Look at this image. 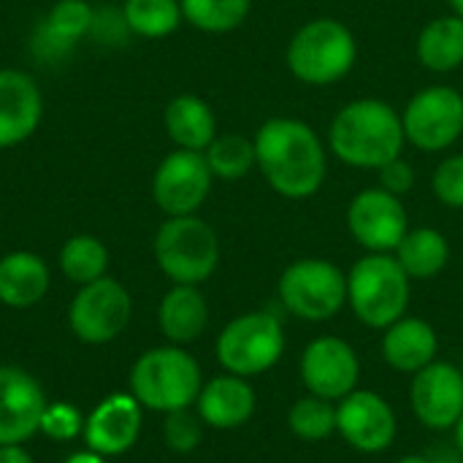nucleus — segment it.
I'll use <instances>...</instances> for the list:
<instances>
[{"label": "nucleus", "mask_w": 463, "mask_h": 463, "mask_svg": "<svg viewBox=\"0 0 463 463\" xmlns=\"http://www.w3.org/2000/svg\"><path fill=\"white\" fill-rule=\"evenodd\" d=\"M43 122V92L33 73L0 68V152L30 141Z\"/></svg>", "instance_id": "nucleus-18"}, {"label": "nucleus", "mask_w": 463, "mask_h": 463, "mask_svg": "<svg viewBox=\"0 0 463 463\" xmlns=\"http://www.w3.org/2000/svg\"><path fill=\"white\" fill-rule=\"evenodd\" d=\"M277 293L293 317L326 323L347 304V274L331 260L301 258L282 271Z\"/></svg>", "instance_id": "nucleus-8"}, {"label": "nucleus", "mask_w": 463, "mask_h": 463, "mask_svg": "<svg viewBox=\"0 0 463 463\" xmlns=\"http://www.w3.org/2000/svg\"><path fill=\"white\" fill-rule=\"evenodd\" d=\"M258 407V393L247 377L239 374H217L203 383L195 412L203 420V426L217 431H233L252 420Z\"/></svg>", "instance_id": "nucleus-20"}, {"label": "nucleus", "mask_w": 463, "mask_h": 463, "mask_svg": "<svg viewBox=\"0 0 463 463\" xmlns=\"http://www.w3.org/2000/svg\"><path fill=\"white\" fill-rule=\"evenodd\" d=\"M157 326L160 334L176 345H193L195 339L203 336L209 326V304L198 285H174L157 307Z\"/></svg>", "instance_id": "nucleus-23"}, {"label": "nucleus", "mask_w": 463, "mask_h": 463, "mask_svg": "<svg viewBox=\"0 0 463 463\" xmlns=\"http://www.w3.org/2000/svg\"><path fill=\"white\" fill-rule=\"evenodd\" d=\"M133 317V298L128 288L114 277H100L81 285L68 307V326L84 345L114 342Z\"/></svg>", "instance_id": "nucleus-9"}, {"label": "nucleus", "mask_w": 463, "mask_h": 463, "mask_svg": "<svg viewBox=\"0 0 463 463\" xmlns=\"http://www.w3.org/2000/svg\"><path fill=\"white\" fill-rule=\"evenodd\" d=\"M122 14L136 38L160 41L184 22L179 0H122Z\"/></svg>", "instance_id": "nucleus-28"}, {"label": "nucleus", "mask_w": 463, "mask_h": 463, "mask_svg": "<svg viewBox=\"0 0 463 463\" xmlns=\"http://www.w3.org/2000/svg\"><path fill=\"white\" fill-rule=\"evenodd\" d=\"M453 439H456V450L461 453V458H463V415H461V420L456 423V429H453Z\"/></svg>", "instance_id": "nucleus-39"}, {"label": "nucleus", "mask_w": 463, "mask_h": 463, "mask_svg": "<svg viewBox=\"0 0 463 463\" xmlns=\"http://www.w3.org/2000/svg\"><path fill=\"white\" fill-rule=\"evenodd\" d=\"M347 231L369 252H396L410 231L407 209L399 195L383 187L361 190L347 206Z\"/></svg>", "instance_id": "nucleus-14"}, {"label": "nucleus", "mask_w": 463, "mask_h": 463, "mask_svg": "<svg viewBox=\"0 0 463 463\" xmlns=\"http://www.w3.org/2000/svg\"><path fill=\"white\" fill-rule=\"evenodd\" d=\"M52 285L46 260L30 250H14L0 258V304L8 309H30L43 301Z\"/></svg>", "instance_id": "nucleus-22"}, {"label": "nucleus", "mask_w": 463, "mask_h": 463, "mask_svg": "<svg viewBox=\"0 0 463 463\" xmlns=\"http://www.w3.org/2000/svg\"><path fill=\"white\" fill-rule=\"evenodd\" d=\"M285 60L298 81L309 87H328L353 71L358 60V43L347 24L323 16L296 30Z\"/></svg>", "instance_id": "nucleus-5"}, {"label": "nucleus", "mask_w": 463, "mask_h": 463, "mask_svg": "<svg viewBox=\"0 0 463 463\" xmlns=\"http://www.w3.org/2000/svg\"><path fill=\"white\" fill-rule=\"evenodd\" d=\"M212 168L203 152L174 149L152 174V201L165 217H190L212 193Z\"/></svg>", "instance_id": "nucleus-10"}, {"label": "nucleus", "mask_w": 463, "mask_h": 463, "mask_svg": "<svg viewBox=\"0 0 463 463\" xmlns=\"http://www.w3.org/2000/svg\"><path fill=\"white\" fill-rule=\"evenodd\" d=\"M377 171H380V187L388 190L391 195L402 198L415 187V168L404 157H393L385 165H380Z\"/></svg>", "instance_id": "nucleus-36"}, {"label": "nucleus", "mask_w": 463, "mask_h": 463, "mask_svg": "<svg viewBox=\"0 0 463 463\" xmlns=\"http://www.w3.org/2000/svg\"><path fill=\"white\" fill-rule=\"evenodd\" d=\"M336 434L355 453L377 456L393 448L399 437V420L385 396L355 388L336 402Z\"/></svg>", "instance_id": "nucleus-12"}, {"label": "nucleus", "mask_w": 463, "mask_h": 463, "mask_svg": "<svg viewBox=\"0 0 463 463\" xmlns=\"http://www.w3.org/2000/svg\"><path fill=\"white\" fill-rule=\"evenodd\" d=\"M431 187L445 206L463 209V155H453L437 165Z\"/></svg>", "instance_id": "nucleus-35"}, {"label": "nucleus", "mask_w": 463, "mask_h": 463, "mask_svg": "<svg viewBox=\"0 0 463 463\" xmlns=\"http://www.w3.org/2000/svg\"><path fill=\"white\" fill-rule=\"evenodd\" d=\"M214 355L228 374H266L285 355V326L269 309L239 315L220 331Z\"/></svg>", "instance_id": "nucleus-7"}, {"label": "nucleus", "mask_w": 463, "mask_h": 463, "mask_svg": "<svg viewBox=\"0 0 463 463\" xmlns=\"http://www.w3.org/2000/svg\"><path fill=\"white\" fill-rule=\"evenodd\" d=\"M57 263H60L62 277L81 288V285H90V282L106 277L111 255H109V247L98 236L76 233L60 247Z\"/></svg>", "instance_id": "nucleus-27"}, {"label": "nucleus", "mask_w": 463, "mask_h": 463, "mask_svg": "<svg viewBox=\"0 0 463 463\" xmlns=\"http://www.w3.org/2000/svg\"><path fill=\"white\" fill-rule=\"evenodd\" d=\"M396 260L410 279H434L450 260V244L437 228H412L399 241Z\"/></svg>", "instance_id": "nucleus-26"}, {"label": "nucleus", "mask_w": 463, "mask_h": 463, "mask_svg": "<svg viewBox=\"0 0 463 463\" xmlns=\"http://www.w3.org/2000/svg\"><path fill=\"white\" fill-rule=\"evenodd\" d=\"M163 439H165L168 450L187 456L203 439V420L198 418V412H193V407L168 412L165 423H163Z\"/></svg>", "instance_id": "nucleus-32"}, {"label": "nucleus", "mask_w": 463, "mask_h": 463, "mask_svg": "<svg viewBox=\"0 0 463 463\" xmlns=\"http://www.w3.org/2000/svg\"><path fill=\"white\" fill-rule=\"evenodd\" d=\"M203 157L214 179L236 182L255 168V141L241 133H222L206 146Z\"/></svg>", "instance_id": "nucleus-29"}, {"label": "nucleus", "mask_w": 463, "mask_h": 463, "mask_svg": "<svg viewBox=\"0 0 463 463\" xmlns=\"http://www.w3.org/2000/svg\"><path fill=\"white\" fill-rule=\"evenodd\" d=\"M95 5L87 0H54L49 11L35 22L30 35V54L35 62L60 65L76 46L90 38Z\"/></svg>", "instance_id": "nucleus-16"}, {"label": "nucleus", "mask_w": 463, "mask_h": 463, "mask_svg": "<svg viewBox=\"0 0 463 463\" xmlns=\"http://www.w3.org/2000/svg\"><path fill=\"white\" fill-rule=\"evenodd\" d=\"M288 429L304 442H323L336 434V402L320 396H301L288 410Z\"/></svg>", "instance_id": "nucleus-31"}, {"label": "nucleus", "mask_w": 463, "mask_h": 463, "mask_svg": "<svg viewBox=\"0 0 463 463\" xmlns=\"http://www.w3.org/2000/svg\"><path fill=\"white\" fill-rule=\"evenodd\" d=\"M255 165L274 193L290 201L312 198L328 171L317 133L293 117H271L255 133Z\"/></svg>", "instance_id": "nucleus-1"}, {"label": "nucleus", "mask_w": 463, "mask_h": 463, "mask_svg": "<svg viewBox=\"0 0 463 463\" xmlns=\"http://www.w3.org/2000/svg\"><path fill=\"white\" fill-rule=\"evenodd\" d=\"M133 38L128 19L122 14V5H100L92 14V27H90V41H95L98 46H109V49H122L128 41Z\"/></svg>", "instance_id": "nucleus-34"}, {"label": "nucleus", "mask_w": 463, "mask_h": 463, "mask_svg": "<svg viewBox=\"0 0 463 463\" xmlns=\"http://www.w3.org/2000/svg\"><path fill=\"white\" fill-rule=\"evenodd\" d=\"M144 407L133 399V393H111L98 402V407L84 420V442L87 450L114 458L133 450L141 434Z\"/></svg>", "instance_id": "nucleus-19"}, {"label": "nucleus", "mask_w": 463, "mask_h": 463, "mask_svg": "<svg viewBox=\"0 0 463 463\" xmlns=\"http://www.w3.org/2000/svg\"><path fill=\"white\" fill-rule=\"evenodd\" d=\"M383 358L393 372L418 374L439 355V336L423 317H402L383 334Z\"/></svg>", "instance_id": "nucleus-21"}, {"label": "nucleus", "mask_w": 463, "mask_h": 463, "mask_svg": "<svg viewBox=\"0 0 463 463\" xmlns=\"http://www.w3.org/2000/svg\"><path fill=\"white\" fill-rule=\"evenodd\" d=\"M182 16L201 33H231L250 16L252 0H179Z\"/></svg>", "instance_id": "nucleus-30"}, {"label": "nucleus", "mask_w": 463, "mask_h": 463, "mask_svg": "<svg viewBox=\"0 0 463 463\" xmlns=\"http://www.w3.org/2000/svg\"><path fill=\"white\" fill-rule=\"evenodd\" d=\"M347 307L374 331H385L407 315L410 277L391 252H369L347 274Z\"/></svg>", "instance_id": "nucleus-4"}, {"label": "nucleus", "mask_w": 463, "mask_h": 463, "mask_svg": "<svg viewBox=\"0 0 463 463\" xmlns=\"http://www.w3.org/2000/svg\"><path fill=\"white\" fill-rule=\"evenodd\" d=\"M133 399L152 412L190 410L203 388V374L198 361L176 345L146 350L130 369Z\"/></svg>", "instance_id": "nucleus-3"}, {"label": "nucleus", "mask_w": 463, "mask_h": 463, "mask_svg": "<svg viewBox=\"0 0 463 463\" xmlns=\"http://www.w3.org/2000/svg\"><path fill=\"white\" fill-rule=\"evenodd\" d=\"M65 463H106V458L92 450H81V453H73Z\"/></svg>", "instance_id": "nucleus-38"}, {"label": "nucleus", "mask_w": 463, "mask_h": 463, "mask_svg": "<svg viewBox=\"0 0 463 463\" xmlns=\"http://www.w3.org/2000/svg\"><path fill=\"white\" fill-rule=\"evenodd\" d=\"M404 125L399 111L377 98H361L339 109L331 122V152L353 168H380L404 149Z\"/></svg>", "instance_id": "nucleus-2"}, {"label": "nucleus", "mask_w": 463, "mask_h": 463, "mask_svg": "<svg viewBox=\"0 0 463 463\" xmlns=\"http://www.w3.org/2000/svg\"><path fill=\"white\" fill-rule=\"evenodd\" d=\"M404 136L423 152H442L463 136V95L453 87H429L412 95L402 114Z\"/></svg>", "instance_id": "nucleus-11"}, {"label": "nucleus", "mask_w": 463, "mask_h": 463, "mask_svg": "<svg viewBox=\"0 0 463 463\" xmlns=\"http://www.w3.org/2000/svg\"><path fill=\"white\" fill-rule=\"evenodd\" d=\"M46 396L38 380L19 366H0V445H22L41 431Z\"/></svg>", "instance_id": "nucleus-17"}, {"label": "nucleus", "mask_w": 463, "mask_h": 463, "mask_svg": "<svg viewBox=\"0 0 463 463\" xmlns=\"http://www.w3.org/2000/svg\"><path fill=\"white\" fill-rule=\"evenodd\" d=\"M412 415L431 431H453L463 415V372L450 361H434L410 385Z\"/></svg>", "instance_id": "nucleus-15"}, {"label": "nucleus", "mask_w": 463, "mask_h": 463, "mask_svg": "<svg viewBox=\"0 0 463 463\" xmlns=\"http://www.w3.org/2000/svg\"><path fill=\"white\" fill-rule=\"evenodd\" d=\"M0 463H35L22 445H0Z\"/></svg>", "instance_id": "nucleus-37"}, {"label": "nucleus", "mask_w": 463, "mask_h": 463, "mask_svg": "<svg viewBox=\"0 0 463 463\" xmlns=\"http://www.w3.org/2000/svg\"><path fill=\"white\" fill-rule=\"evenodd\" d=\"M152 252L174 285H201L220 266V239L198 214L168 217L155 233Z\"/></svg>", "instance_id": "nucleus-6"}, {"label": "nucleus", "mask_w": 463, "mask_h": 463, "mask_svg": "<svg viewBox=\"0 0 463 463\" xmlns=\"http://www.w3.org/2000/svg\"><path fill=\"white\" fill-rule=\"evenodd\" d=\"M298 374L307 393L328 402H342L361 383V358L347 339L317 336L304 347Z\"/></svg>", "instance_id": "nucleus-13"}, {"label": "nucleus", "mask_w": 463, "mask_h": 463, "mask_svg": "<svg viewBox=\"0 0 463 463\" xmlns=\"http://www.w3.org/2000/svg\"><path fill=\"white\" fill-rule=\"evenodd\" d=\"M418 60L434 73H450L463 65V19L437 16L431 19L418 38Z\"/></svg>", "instance_id": "nucleus-25"}, {"label": "nucleus", "mask_w": 463, "mask_h": 463, "mask_svg": "<svg viewBox=\"0 0 463 463\" xmlns=\"http://www.w3.org/2000/svg\"><path fill=\"white\" fill-rule=\"evenodd\" d=\"M163 128L176 149L206 152L217 138V117L212 106L198 95H176L163 111Z\"/></svg>", "instance_id": "nucleus-24"}, {"label": "nucleus", "mask_w": 463, "mask_h": 463, "mask_svg": "<svg viewBox=\"0 0 463 463\" xmlns=\"http://www.w3.org/2000/svg\"><path fill=\"white\" fill-rule=\"evenodd\" d=\"M84 415L68 402H49L41 415V434L54 442H71L84 434Z\"/></svg>", "instance_id": "nucleus-33"}, {"label": "nucleus", "mask_w": 463, "mask_h": 463, "mask_svg": "<svg viewBox=\"0 0 463 463\" xmlns=\"http://www.w3.org/2000/svg\"><path fill=\"white\" fill-rule=\"evenodd\" d=\"M396 463H434L429 456H418V453H412V456H404V458H399Z\"/></svg>", "instance_id": "nucleus-40"}, {"label": "nucleus", "mask_w": 463, "mask_h": 463, "mask_svg": "<svg viewBox=\"0 0 463 463\" xmlns=\"http://www.w3.org/2000/svg\"><path fill=\"white\" fill-rule=\"evenodd\" d=\"M450 5H453V14L463 19V0H450Z\"/></svg>", "instance_id": "nucleus-41"}]
</instances>
